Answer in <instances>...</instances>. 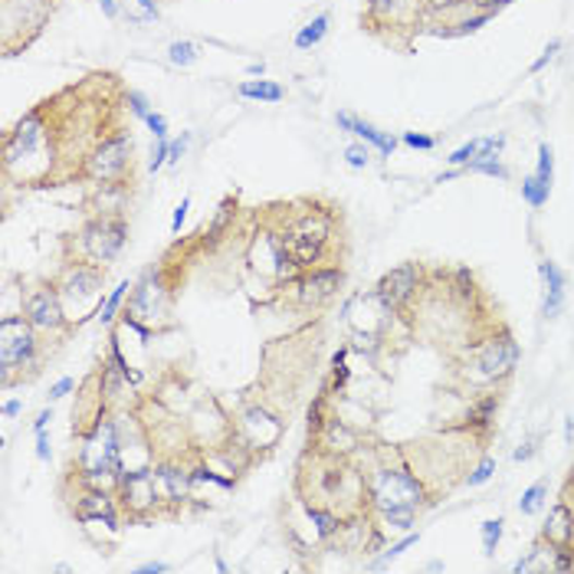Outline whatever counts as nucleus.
<instances>
[{"label": "nucleus", "mask_w": 574, "mask_h": 574, "mask_svg": "<svg viewBox=\"0 0 574 574\" xmlns=\"http://www.w3.org/2000/svg\"><path fill=\"white\" fill-rule=\"evenodd\" d=\"M125 105H128V112H132L135 118H148V115H151V102H148L138 89H128V92H125Z\"/></svg>", "instance_id": "obj_31"}, {"label": "nucleus", "mask_w": 574, "mask_h": 574, "mask_svg": "<svg viewBox=\"0 0 574 574\" xmlns=\"http://www.w3.org/2000/svg\"><path fill=\"white\" fill-rule=\"evenodd\" d=\"M417 538H421V532H417V535H404V538H401L398 545H391V548H388L385 554H380V558H377V561L371 564V567H385L388 561H395L398 554H404V551H408L411 545H417Z\"/></svg>", "instance_id": "obj_30"}, {"label": "nucleus", "mask_w": 574, "mask_h": 574, "mask_svg": "<svg viewBox=\"0 0 574 574\" xmlns=\"http://www.w3.org/2000/svg\"><path fill=\"white\" fill-rule=\"evenodd\" d=\"M479 145H483V138H473V141L460 145V148H457L447 161H450V164H457V167H463V164H470V161L479 154Z\"/></svg>", "instance_id": "obj_32"}, {"label": "nucleus", "mask_w": 574, "mask_h": 574, "mask_svg": "<svg viewBox=\"0 0 574 574\" xmlns=\"http://www.w3.org/2000/svg\"><path fill=\"white\" fill-rule=\"evenodd\" d=\"M345 161H348V167H367L371 164V151L364 148V145H348L345 148Z\"/></svg>", "instance_id": "obj_33"}, {"label": "nucleus", "mask_w": 574, "mask_h": 574, "mask_svg": "<svg viewBox=\"0 0 574 574\" xmlns=\"http://www.w3.org/2000/svg\"><path fill=\"white\" fill-rule=\"evenodd\" d=\"M118 509L125 515V522H158V519H177L171 502L164 499L161 486H158V473L154 466H141V470H125L122 483H118Z\"/></svg>", "instance_id": "obj_15"}, {"label": "nucleus", "mask_w": 574, "mask_h": 574, "mask_svg": "<svg viewBox=\"0 0 574 574\" xmlns=\"http://www.w3.org/2000/svg\"><path fill=\"white\" fill-rule=\"evenodd\" d=\"M561 502H567V506L574 509V463H571L567 479H564V486H561Z\"/></svg>", "instance_id": "obj_41"}, {"label": "nucleus", "mask_w": 574, "mask_h": 574, "mask_svg": "<svg viewBox=\"0 0 574 574\" xmlns=\"http://www.w3.org/2000/svg\"><path fill=\"white\" fill-rule=\"evenodd\" d=\"M53 421V411L47 408V411H40V417L34 421V434H40V430H47V424Z\"/></svg>", "instance_id": "obj_46"}, {"label": "nucleus", "mask_w": 574, "mask_h": 574, "mask_svg": "<svg viewBox=\"0 0 574 574\" xmlns=\"http://www.w3.org/2000/svg\"><path fill=\"white\" fill-rule=\"evenodd\" d=\"M167 148H171V141H167V138H158V145L151 148V161H148V171H151V174L167 164Z\"/></svg>", "instance_id": "obj_34"}, {"label": "nucleus", "mask_w": 574, "mask_h": 574, "mask_svg": "<svg viewBox=\"0 0 574 574\" xmlns=\"http://www.w3.org/2000/svg\"><path fill=\"white\" fill-rule=\"evenodd\" d=\"M502 519H489V522H483V551L486 554H496V548H499V541H502Z\"/></svg>", "instance_id": "obj_29"}, {"label": "nucleus", "mask_w": 574, "mask_h": 574, "mask_svg": "<svg viewBox=\"0 0 574 574\" xmlns=\"http://www.w3.org/2000/svg\"><path fill=\"white\" fill-rule=\"evenodd\" d=\"M132 286H135V283H128V279H125V283H118V286H115V289L102 299V305H99V319H102V325H112V319H115V315H122V302L128 299Z\"/></svg>", "instance_id": "obj_23"}, {"label": "nucleus", "mask_w": 574, "mask_h": 574, "mask_svg": "<svg viewBox=\"0 0 574 574\" xmlns=\"http://www.w3.org/2000/svg\"><path fill=\"white\" fill-rule=\"evenodd\" d=\"M335 122H338L345 132L358 135L361 141H367L371 148H377L380 154H395V148H398V138H391V135H385V132H377L371 122H364V118H358V115H351V112H338Z\"/></svg>", "instance_id": "obj_19"}, {"label": "nucleus", "mask_w": 574, "mask_h": 574, "mask_svg": "<svg viewBox=\"0 0 574 574\" xmlns=\"http://www.w3.org/2000/svg\"><path fill=\"white\" fill-rule=\"evenodd\" d=\"M60 345L63 338L43 335L24 319V312L4 315L0 319V388L11 391L34 385Z\"/></svg>", "instance_id": "obj_8"}, {"label": "nucleus", "mask_w": 574, "mask_h": 574, "mask_svg": "<svg viewBox=\"0 0 574 574\" xmlns=\"http://www.w3.org/2000/svg\"><path fill=\"white\" fill-rule=\"evenodd\" d=\"M558 50H561V40H551V43L545 47V53H541V57L528 66V73H532V76H535V73H541V70L554 60V53H558Z\"/></svg>", "instance_id": "obj_35"}, {"label": "nucleus", "mask_w": 574, "mask_h": 574, "mask_svg": "<svg viewBox=\"0 0 574 574\" xmlns=\"http://www.w3.org/2000/svg\"><path fill=\"white\" fill-rule=\"evenodd\" d=\"M125 83L118 73H89L27 109L0 141L8 190H47L79 184L102 138L125 125Z\"/></svg>", "instance_id": "obj_1"}, {"label": "nucleus", "mask_w": 574, "mask_h": 574, "mask_svg": "<svg viewBox=\"0 0 574 574\" xmlns=\"http://www.w3.org/2000/svg\"><path fill=\"white\" fill-rule=\"evenodd\" d=\"M519 358H522L519 341H515L512 328L502 325L492 335H486L483 341L447 358L450 361V385L460 395L470 391V398L492 391V388H506L519 367Z\"/></svg>", "instance_id": "obj_6"}, {"label": "nucleus", "mask_w": 574, "mask_h": 574, "mask_svg": "<svg viewBox=\"0 0 574 574\" xmlns=\"http://www.w3.org/2000/svg\"><path fill=\"white\" fill-rule=\"evenodd\" d=\"M135 571H138V574H164V571H171V564H164V561H148V564H138Z\"/></svg>", "instance_id": "obj_44"}, {"label": "nucleus", "mask_w": 574, "mask_h": 574, "mask_svg": "<svg viewBox=\"0 0 574 574\" xmlns=\"http://www.w3.org/2000/svg\"><path fill=\"white\" fill-rule=\"evenodd\" d=\"M70 391H76V380H73V377H60L57 385L50 388V404H53V401H60V398H66Z\"/></svg>", "instance_id": "obj_37"}, {"label": "nucleus", "mask_w": 574, "mask_h": 574, "mask_svg": "<svg viewBox=\"0 0 574 574\" xmlns=\"http://www.w3.org/2000/svg\"><path fill=\"white\" fill-rule=\"evenodd\" d=\"M401 141L411 145V148H421V151H430V148L437 145V138H430V135H417V132H404Z\"/></svg>", "instance_id": "obj_36"}, {"label": "nucleus", "mask_w": 574, "mask_h": 574, "mask_svg": "<svg viewBox=\"0 0 574 574\" xmlns=\"http://www.w3.org/2000/svg\"><path fill=\"white\" fill-rule=\"evenodd\" d=\"M21 411H24V401H17V398L4 404V417H17Z\"/></svg>", "instance_id": "obj_47"}, {"label": "nucleus", "mask_w": 574, "mask_h": 574, "mask_svg": "<svg viewBox=\"0 0 574 574\" xmlns=\"http://www.w3.org/2000/svg\"><path fill=\"white\" fill-rule=\"evenodd\" d=\"M328 24H332L328 14L312 17V21L296 34V50H312V47H319V43L325 40V34H328Z\"/></svg>", "instance_id": "obj_21"}, {"label": "nucleus", "mask_w": 574, "mask_h": 574, "mask_svg": "<svg viewBox=\"0 0 574 574\" xmlns=\"http://www.w3.org/2000/svg\"><path fill=\"white\" fill-rule=\"evenodd\" d=\"M545 499H548V479H538V483H532V486L522 492L519 512H522V515H535V512L545 506Z\"/></svg>", "instance_id": "obj_25"}, {"label": "nucleus", "mask_w": 574, "mask_h": 574, "mask_svg": "<svg viewBox=\"0 0 574 574\" xmlns=\"http://www.w3.org/2000/svg\"><path fill=\"white\" fill-rule=\"evenodd\" d=\"M492 473H496V460H492L489 453H483V457L476 460V466L470 470L466 486H483V483H489V479H492Z\"/></svg>", "instance_id": "obj_28"}, {"label": "nucleus", "mask_w": 574, "mask_h": 574, "mask_svg": "<svg viewBox=\"0 0 574 574\" xmlns=\"http://www.w3.org/2000/svg\"><path fill=\"white\" fill-rule=\"evenodd\" d=\"M463 174H489V177L506 180V177H509V167L502 164L499 154H476L470 164H463Z\"/></svg>", "instance_id": "obj_22"}, {"label": "nucleus", "mask_w": 574, "mask_h": 574, "mask_svg": "<svg viewBox=\"0 0 574 574\" xmlns=\"http://www.w3.org/2000/svg\"><path fill=\"white\" fill-rule=\"evenodd\" d=\"M424 276H427V266H424L421 260H408V263H401V266L388 270L385 276L377 279L374 296H377V302L385 305L395 319H401V315H404V309L411 305V299L417 296V289H421Z\"/></svg>", "instance_id": "obj_16"}, {"label": "nucleus", "mask_w": 574, "mask_h": 574, "mask_svg": "<svg viewBox=\"0 0 574 574\" xmlns=\"http://www.w3.org/2000/svg\"><path fill=\"white\" fill-rule=\"evenodd\" d=\"M257 237L273 257L276 283L312 270H345L351 253L341 204L322 195H302L253 208Z\"/></svg>", "instance_id": "obj_2"}, {"label": "nucleus", "mask_w": 574, "mask_h": 574, "mask_svg": "<svg viewBox=\"0 0 574 574\" xmlns=\"http://www.w3.org/2000/svg\"><path fill=\"white\" fill-rule=\"evenodd\" d=\"M564 440H567V444L574 440V414L567 417V430H564Z\"/></svg>", "instance_id": "obj_48"}, {"label": "nucleus", "mask_w": 574, "mask_h": 574, "mask_svg": "<svg viewBox=\"0 0 574 574\" xmlns=\"http://www.w3.org/2000/svg\"><path fill=\"white\" fill-rule=\"evenodd\" d=\"M237 92L240 99H250V102H283L286 99V89L273 79H244Z\"/></svg>", "instance_id": "obj_20"}, {"label": "nucleus", "mask_w": 574, "mask_h": 574, "mask_svg": "<svg viewBox=\"0 0 574 574\" xmlns=\"http://www.w3.org/2000/svg\"><path fill=\"white\" fill-rule=\"evenodd\" d=\"M99 8H102V14H105L109 21L118 17V0H99Z\"/></svg>", "instance_id": "obj_45"}, {"label": "nucleus", "mask_w": 574, "mask_h": 574, "mask_svg": "<svg viewBox=\"0 0 574 574\" xmlns=\"http://www.w3.org/2000/svg\"><path fill=\"white\" fill-rule=\"evenodd\" d=\"M109 190H96V198L86 201L83 224L63 237L60 257L63 260H83L96 266H112L118 253L128 244V214L125 204H105Z\"/></svg>", "instance_id": "obj_7"}, {"label": "nucleus", "mask_w": 574, "mask_h": 574, "mask_svg": "<svg viewBox=\"0 0 574 574\" xmlns=\"http://www.w3.org/2000/svg\"><path fill=\"white\" fill-rule=\"evenodd\" d=\"M548 195H551V187L545 184V180H538V174H525L522 177V198H525V204L528 208H545L548 204Z\"/></svg>", "instance_id": "obj_24"}, {"label": "nucleus", "mask_w": 574, "mask_h": 574, "mask_svg": "<svg viewBox=\"0 0 574 574\" xmlns=\"http://www.w3.org/2000/svg\"><path fill=\"white\" fill-rule=\"evenodd\" d=\"M109 414H112V411H109V404H105V391H102V371H99V364H96V367L79 380V385H76L73 427H70L73 440H79V437H86L89 430H96L99 421L109 417Z\"/></svg>", "instance_id": "obj_17"}, {"label": "nucleus", "mask_w": 574, "mask_h": 574, "mask_svg": "<svg viewBox=\"0 0 574 574\" xmlns=\"http://www.w3.org/2000/svg\"><path fill=\"white\" fill-rule=\"evenodd\" d=\"M401 322L411 328L414 338L437 348L444 358L460 354L463 348L483 341L506 325L486 286L476 279L473 270L463 266H427V276L404 309Z\"/></svg>", "instance_id": "obj_3"}, {"label": "nucleus", "mask_w": 574, "mask_h": 574, "mask_svg": "<svg viewBox=\"0 0 574 574\" xmlns=\"http://www.w3.org/2000/svg\"><path fill=\"white\" fill-rule=\"evenodd\" d=\"M145 122H148V128H151V135H154V138H167V118H164L161 112H151Z\"/></svg>", "instance_id": "obj_38"}, {"label": "nucleus", "mask_w": 574, "mask_h": 574, "mask_svg": "<svg viewBox=\"0 0 574 574\" xmlns=\"http://www.w3.org/2000/svg\"><path fill=\"white\" fill-rule=\"evenodd\" d=\"M538 276H541V289H545L541 315H545V319H554V315L561 312V305H564V286H567V279H564V273L558 270V263H551V260H541V263H538Z\"/></svg>", "instance_id": "obj_18"}, {"label": "nucleus", "mask_w": 574, "mask_h": 574, "mask_svg": "<svg viewBox=\"0 0 574 574\" xmlns=\"http://www.w3.org/2000/svg\"><path fill=\"white\" fill-rule=\"evenodd\" d=\"M345 289V270H312V273H296V276H286L279 279L273 289H270V299L266 305H276V309H292V312H322L328 309L338 292Z\"/></svg>", "instance_id": "obj_12"}, {"label": "nucleus", "mask_w": 574, "mask_h": 574, "mask_svg": "<svg viewBox=\"0 0 574 574\" xmlns=\"http://www.w3.org/2000/svg\"><path fill=\"white\" fill-rule=\"evenodd\" d=\"M204 257V247L198 240V234L190 240H177L171 244L161 260L132 286L128 302L122 305V325L138 332L141 338L151 335H167L177 328V299H180V286L187 279V270L195 266V260Z\"/></svg>", "instance_id": "obj_4"}, {"label": "nucleus", "mask_w": 574, "mask_h": 574, "mask_svg": "<svg viewBox=\"0 0 574 574\" xmlns=\"http://www.w3.org/2000/svg\"><path fill=\"white\" fill-rule=\"evenodd\" d=\"M535 450H538V440L532 437V440H525L519 450H515V463H525V460H532L535 457Z\"/></svg>", "instance_id": "obj_42"}, {"label": "nucleus", "mask_w": 574, "mask_h": 574, "mask_svg": "<svg viewBox=\"0 0 574 574\" xmlns=\"http://www.w3.org/2000/svg\"><path fill=\"white\" fill-rule=\"evenodd\" d=\"M198 57H201V50L190 43V40H174V43L167 47L171 66H190V63H198Z\"/></svg>", "instance_id": "obj_26"}, {"label": "nucleus", "mask_w": 574, "mask_h": 574, "mask_svg": "<svg viewBox=\"0 0 574 574\" xmlns=\"http://www.w3.org/2000/svg\"><path fill=\"white\" fill-rule=\"evenodd\" d=\"M187 211H190V198H184V201L174 208V217H171V234H177V230H180V224H184Z\"/></svg>", "instance_id": "obj_40"}, {"label": "nucleus", "mask_w": 574, "mask_h": 574, "mask_svg": "<svg viewBox=\"0 0 574 574\" xmlns=\"http://www.w3.org/2000/svg\"><path fill=\"white\" fill-rule=\"evenodd\" d=\"M535 174H538V180H545L551 187V180H554V151H551L548 141L538 145V167H535Z\"/></svg>", "instance_id": "obj_27"}, {"label": "nucleus", "mask_w": 574, "mask_h": 574, "mask_svg": "<svg viewBox=\"0 0 574 574\" xmlns=\"http://www.w3.org/2000/svg\"><path fill=\"white\" fill-rule=\"evenodd\" d=\"M37 460H40V463L50 460V437H47V430L37 434Z\"/></svg>", "instance_id": "obj_43"}, {"label": "nucleus", "mask_w": 574, "mask_h": 574, "mask_svg": "<svg viewBox=\"0 0 574 574\" xmlns=\"http://www.w3.org/2000/svg\"><path fill=\"white\" fill-rule=\"evenodd\" d=\"M60 0H0V50L8 60L27 53L53 24Z\"/></svg>", "instance_id": "obj_11"}, {"label": "nucleus", "mask_w": 574, "mask_h": 574, "mask_svg": "<svg viewBox=\"0 0 574 574\" xmlns=\"http://www.w3.org/2000/svg\"><path fill=\"white\" fill-rule=\"evenodd\" d=\"M424 21V0H364L361 30L391 53H414Z\"/></svg>", "instance_id": "obj_9"}, {"label": "nucleus", "mask_w": 574, "mask_h": 574, "mask_svg": "<svg viewBox=\"0 0 574 574\" xmlns=\"http://www.w3.org/2000/svg\"><path fill=\"white\" fill-rule=\"evenodd\" d=\"M21 312L24 319L40 328L43 335H53V338H70L79 322L66 312L60 292H57V283L53 276H30V279H21Z\"/></svg>", "instance_id": "obj_13"}, {"label": "nucleus", "mask_w": 574, "mask_h": 574, "mask_svg": "<svg viewBox=\"0 0 574 574\" xmlns=\"http://www.w3.org/2000/svg\"><path fill=\"white\" fill-rule=\"evenodd\" d=\"M187 141H190V135H180V138H174V141H171V148H167V161H171V164H177V161H180V154H184Z\"/></svg>", "instance_id": "obj_39"}, {"label": "nucleus", "mask_w": 574, "mask_h": 574, "mask_svg": "<svg viewBox=\"0 0 574 574\" xmlns=\"http://www.w3.org/2000/svg\"><path fill=\"white\" fill-rule=\"evenodd\" d=\"M158 4H174V0H158Z\"/></svg>", "instance_id": "obj_50"}, {"label": "nucleus", "mask_w": 574, "mask_h": 574, "mask_svg": "<svg viewBox=\"0 0 574 574\" xmlns=\"http://www.w3.org/2000/svg\"><path fill=\"white\" fill-rule=\"evenodd\" d=\"M105 276H109V266H96V263L63 260V257H60V266H57V273H53V283H57V292H60L66 312H70L79 325H83L86 319L99 315L96 299L102 296Z\"/></svg>", "instance_id": "obj_14"}, {"label": "nucleus", "mask_w": 574, "mask_h": 574, "mask_svg": "<svg viewBox=\"0 0 574 574\" xmlns=\"http://www.w3.org/2000/svg\"><path fill=\"white\" fill-rule=\"evenodd\" d=\"M263 70H266V66H263V63H253V66H250V70H247V73H250V76H263Z\"/></svg>", "instance_id": "obj_49"}, {"label": "nucleus", "mask_w": 574, "mask_h": 574, "mask_svg": "<svg viewBox=\"0 0 574 574\" xmlns=\"http://www.w3.org/2000/svg\"><path fill=\"white\" fill-rule=\"evenodd\" d=\"M296 496L302 506H319L345 522L371 515L367 483L354 457L305 450L296 466Z\"/></svg>", "instance_id": "obj_5"}, {"label": "nucleus", "mask_w": 574, "mask_h": 574, "mask_svg": "<svg viewBox=\"0 0 574 574\" xmlns=\"http://www.w3.org/2000/svg\"><path fill=\"white\" fill-rule=\"evenodd\" d=\"M79 184H89L92 190H128L138 184V167H135V138L132 128L122 125L109 138L96 145L89 154Z\"/></svg>", "instance_id": "obj_10"}]
</instances>
